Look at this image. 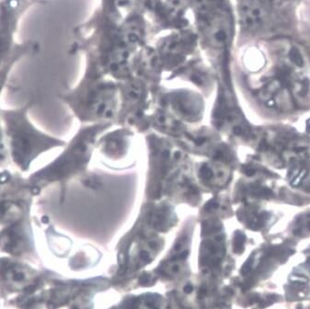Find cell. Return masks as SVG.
I'll list each match as a JSON object with an SVG mask.
<instances>
[{"label":"cell","mask_w":310,"mask_h":309,"mask_svg":"<svg viewBox=\"0 0 310 309\" xmlns=\"http://www.w3.org/2000/svg\"><path fill=\"white\" fill-rule=\"evenodd\" d=\"M290 56H291V60L294 62V63L298 66H301L303 65V59L299 53V52L297 50H293L291 51V53H290Z\"/></svg>","instance_id":"6da1fadb"},{"label":"cell","mask_w":310,"mask_h":309,"mask_svg":"<svg viewBox=\"0 0 310 309\" xmlns=\"http://www.w3.org/2000/svg\"><path fill=\"white\" fill-rule=\"evenodd\" d=\"M291 280L295 282L296 284H305L308 281L307 278H305L304 276H301V275H299V277L298 276H294V277L291 278Z\"/></svg>","instance_id":"7a4b0ae2"},{"label":"cell","mask_w":310,"mask_h":309,"mask_svg":"<svg viewBox=\"0 0 310 309\" xmlns=\"http://www.w3.org/2000/svg\"><path fill=\"white\" fill-rule=\"evenodd\" d=\"M268 298H269L270 302H271V303H272V302H275V301L277 300V295H275V294H271V295H269V296H268Z\"/></svg>","instance_id":"3957f363"},{"label":"cell","mask_w":310,"mask_h":309,"mask_svg":"<svg viewBox=\"0 0 310 309\" xmlns=\"http://www.w3.org/2000/svg\"><path fill=\"white\" fill-rule=\"evenodd\" d=\"M308 126H309V127H310V122H309V124H308Z\"/></svg>","instance_id":"277c9868"}]
</instances>
